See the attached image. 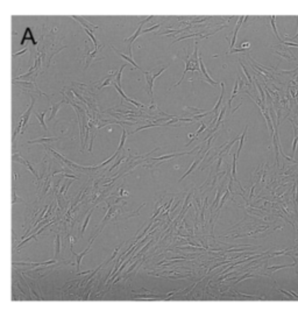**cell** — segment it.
<instances>
[{
    "instance_id": "6da1fadb",
    "label": "cell",
    "mask_w": 298,
    "mask_h": 311,
    "mask_svg": "<svg viewBox=\"0 0 298 311\" xmlns=\"http://www.w3.org/2000/svg\"><path fill=\"white\" fill-rule=\"evenodd\" d=\"M34 104H35V98L34 96H32V103H31V106L28 107V110L22 114L21 117L19 118V122L16 125V128L14 129V133H13V142L15 141V138L18 134L20 133H23L25 129L27 127V122H28V119L31 117V113L33 112V107H34Z\"/></svg>"
},
{
    "instance_id": "7a4b0ae2",
    "label": "cell",
    "mask_w": 298,
    "mask_h": 311,
    "mask_svg": "<svg viewBox=\"0 0 298 311\" xmlns=\"http://www.w3.org/2000/svg\"><path fill=\"white\" fill-rule=\"evenodd\" d=\"M169 66V65H168ZM168 66H162V69H161L159 72H156V74H151V71H143V74H145V77H146V82H147V85H146V91H147V93H148L150 98H151V100H154V97H153V85H154V81L159 77V76L162 75V72H164V70L168 68Z\"/></svg>"
},
{
    "instance_id": "3957f363",
    "label": "cell",
    "mask_w": 298,
    "mask_h": 311,
    "mask_svg": "<svg viewBox=\"0 0 298 311\" xmlns=\"http://www.w3.org/2000/svg\"><path fill=\"white\" fill-rule=\"evenodd\" d=\"M271 49H273L274 54L278 55V56H281L282 58H284V60H285V61H288V62L296 61V57H295V55L291 53V50H290V49L285 48L283 44L278 45L277 48H271Z\"/></svg>"
},
{
    "instance_id": "277c9868",
    "label": "cell",
    "mask_w": 298,
    "mask_h": 311,
    "mask_svg": "<svg viewBox=\"0 0 298 311\" xmlns=\"http://www.w3.org/2000/svg\"><path fill=\"white\" fill-rule=\"evenodd\" d=\"M118 210H119V206H117L115 204H114L113 206H111V207L108 209V211H107V213H106V216H105V218L103 219V223H101V225H100V227H99V228H98V231H97L96 236H98V234H99L100 232H101V228H104V227H105V225L107 224V222H108L110 219H112V217H113V216L117 213Z\"/></svg>"
},
{
    "instance_id": "5b68a950",
    "label": "cell",
    "mask_w": 298,
    "mask_h": 311,
    "mask_svg": "<svg viewBox=\"0 0 298 311\" xmlns=\"http://www.w3.org/2000/svg\"><path fill=\"white\" fill-rule=\"evenodd\" d=\"M95 238H96V236H93V239H91V240H90V242H89V246H87V248H86L85 251H84V252H82V253H79V254H78V253H76L72 248H70V251H71L72 255L76 257V263H77V265H76V267H77V268H76V269H77V270H79V268H80V262H82V259H83V257H85L86 254L90 252L91 244H92V241L95 240Z\"/></svg>"
},
{
    "instance_id": "8992f818",
    "label": "cell",
    "mask_w": 298,
    "mask_h": 311,
    "mask_svg": "<svg viewBox=\"0 0 298 311\" xmlns=\"http://www.w3.org/2000/svg\"><path fill=\"white\" fill-rule=\"evenodd\" d=\"M207 155H209V151H207V153H203V154H200V155H198V159H196V160L193 161V163L191 164V167L189 168V170H188V172H186L185 174H184V175H183V176H182L178 182H182V181H183V180H184L186 176H189V175H190V174H191V172H193L194 169H196V167H197V166H198V164H199V163H200V162H202L203 160L205 159V156H207Z\"/></svg>"
},
{
    "instance_id": "52a82bcc",
    "label": "cell",
    "mask_w": 298,
    "mask_h": 311,
    "mask_svg": "<svg viewBox=\"0 0 298 311\" xmlns=\"http://www.w3.org/2000/svg\"><path fill=\"white\" fill-rule=\"evenodd\" d=\"M13 161H15V162H19V163H21V164H23L26 168H28L29 170H31V172H32L33 175L35 176V177H37L39 178V176H37V172L34 170V168L32 167V164H31V162H28V161H26L25 159H22L21 156L19 155V154H13Z\"/></svg>"
},
{
    "instance_id": "ba28073f",
    "label": "cell",
    "mask_w": 298,
    "mask_h": 311,
    "mask_svg": "<svg viewBox=\"0 0 298 311\" xmlns=\"http://www.w3.org/2000/svg\"><path fill=\"white\" fill-rule=\"evenodd\" d=\"M142 26H143V25L140 22V25H139L138 29L135 31V33H134L130 37H128V39L125 40V42H128V50H129V56H130V57L133 56V54H132V44H133V42L136 40V37H138L139 35L142 33Z\"/></svg>"
},
{
    "instance_id": "9c48e42d",
    "label": "cell",
    "mask_w": 298,
    "mask_h": 311,
    "mask_svg": "<svg viewBox=\"0 0 298 311\" xmlns=\"http://www.w3.org/2000/svg\"><path fill=\"white\" fill-rule=\"evenodd\" d=\"M220 85H221V93H220V97H219V99H218L215 106H214V108H213V113H214V119L212 120L213 122H217V119H218V117H219V114H218V110H219L220 105H221V101H223V98H224V93H225V84H224V82H220Z\"/></svg>"
},
{
    "instance_id": "30bf717a",
    "label": "cell",
    "mask_w": 298,
    "mask_h": 311,
    "mask_svg": "<svg viewBox=\"0 0 298 311\" xmlns=\"http://www.w3.org/2000/svg\"><path fill=\"white\" fill-rule=\"evenodd\" d=\"M72 19H74V20H77V21H79L82 25H83V28H86V29H90L91 32H93V29H97L98 28V26H96V25H93V23H91V22H89L87 20H85L84 18H80V16H76V15H74V16H71Z\"/></svg>"
},
{
    "instance_id": "8fae6325",
    "label": "cell",
    "mask_w": 298,
    "mask_h": 311,
    "mask_svg": "<svg viewBox=\"0 0 298 311\" xmlns=\"http://www.w3.org/2000/svg\"><path fill=\"white\" fill-rule=\"evenodd\" d=\"M246 19V16H240L239 18V20L236 22V26H235V29L234 32H233V37H232V40H231V44H229V47H231V50L232 49H234V45H235V40H236V34L239 32V29H240V26L242 25V22L244 20Z\"/></svg>"
},
{
    "instance_id": "7c38bea8",
    "label": "cell",
    "mask_w": 298,
    "mask_h": 311,
    "mask_svg": "<svg viewBox=\"0 0 298 311\" xmlns=\"http://www.w3.org/2000/svg\"><path fill=\"white\" fill-rule=\"evenodd\" d=\"M64 101H65V99L61 100V101H60V103H57V104H51V107H50L51 114H50V117H49V120H50V121H51V120H54V118L56 117V114H57L58 110H60V107L62 106V104H63Z\"/></svg>"
},
{
    "instance_id": "4fadbf2b",
    "label": "cell",
    "mask_w": 298,
    "mask_h": 311,
    "mask_svg": "<svg viewBox=\"0 0 298 311\" xmlns=\"http://www.w3.org/2000/svg\"><path fill=\"white\" fill-rule=\"evenodd\" d=\"M112 49H113V50H114V51H115V53H117V54L119 55L120 57H122V58H124L125 61H127L128 63H130V64L133 65V66H134L135 69H140V68L138 66V64H136V63H135V62L133 61V58H132L130 56H127V55H125V54H122V53H120V51H119L118 49H115V48H114L113 45H112Z\"/></svg>"
},
{
    "instance_id": "5bb4252c",
    "label": "cell",
    "mask_w": 298,
    "mask_h": 311,
    "mask_svg": "<svg viewBox=\"0 0 298 311\" xmlns=\"http://www.w3.org/2000/svg\"><path fill=\"white\" fill-rule=\"evenodd\" d=\"M61 138H41V139L36 140H29L28 143H43V145H48V142H53V141H57Z\"/></svg>"
},
{
    "instance_id": "9a60e30c",
    "label": "cell",
    "mask_w": 298,
    "mask_h": 311,
    "mask_svg": "<svg viewBox=\"0 0 298 311\" xmlns=\"http://www.w3.org/2000/svg\"><path fill=\"white\" fill-rule=\"evenodd\" d=\"M47 111L48 110H45V111H43V112H34V114H35V117L39 119V121H40V124L42 125L43 129L45 131V132H48V127H47V125H45V121H44V116L47 114Z\"/></svg>"
},
{
    "instance_id": "2e32d148",
    "label": "cell",
    "mask_w": 298,
    "mask_h": 311,
    "mask_svg": "<svg viewBox=\"0 0 298 311\" xmlns=\"http://www.w3.org/2000/svg\"><path fill=\"white\" fill-rule=\"evenodd\" d=\"M61 236L60 234H56L55 236V254H54V259H57L58 255H60V252H61Z\"/></svg>"
},
{
    "instance_id": "e0dca14e",
    "label": "cell",
    "mask_w": 298,
    "mask_h": 311,
    "mask_svg": "<svg viewBox=\"0 0 298 311\" xmlns=\"http://www.w3.org/2000/svg\"><path fill=\"white\" fill-rule=\"evenodd\" d=\"M236 157H238V155L236 154H233V163H232V172H231V176L233 177V180H234L235 182L238 183V185L241 188V185H240V182L238 181V178H236V170H235V163H236Z\"/></svg>"
},
{
    "instance_id": "ac0fdd59",
    "label": "cell",
    "mask_w": 298,
    "mask_h": 311,
    "mask_svg": "<svg viewBox=\"0 0 298 311\" xmlns=\"http://www.w3.org/2000/svg\"><path fill=\"white\" fill-rule=\"evenodd\" d=\"M27 39H28V40H32L33 44H34V45H36V44H37V43L34 41V37H33V34H32L31 28H27V29H26V32H25V37L22 39V41L20 42V45H23V43H25V41H26Z\"/></svg>"
},
{
    "instance_id": "d6986e66",
    "label": "cell",
    "mask_w": 298,
    "mask_h": 311,
    "mask_svg": "<svg viewBox=\"0 0 298 311\" xmlns=\"http://www.w3.org/2000/svg\"><path fill=\"white\" fill-rule=\"evenodd\" d=\"M247 129H248V126H246V127H245V131H244V133H242V135L240 136V145H239V148H238V151H236V155H238V156H239L240 151H241V149H242V147H244V142H245V139H246Z\"/></svg>"
},
{
    "instance_id": "ffe728a7",
    "label": "cell",
    "mask_w": 298,
    "mask_h": 311,
    "mask_svg": "<svg viewBox=\"0 0 298 311\" xmlns=\"http://www.w3.org/2000/svg\"><path fill=\"white\" fill-rule=\"evenodd\" d=\"M126 139H127V132L126 129L122 128V135H121V140H120V145H119V148H118V151H121L124 146H125V142H126Z\"/></svg>"
},
{
    "instance_id": "44dd1931",
    "label": "cell",
    "mask_w": 298,
    "mask_h": 311,
    "mask_svg": "<svg viewBox=\"0 0 298 311\" xmlns=\"http://www.w3.org/2000/svg\"><path fill=\"white\" fill-rule=\"evenodd\" d=\"M221 193H223V185H220V186L218 188V192H217V197H215V199H214V202H213L211 210H212L213 207H218V202H219V199H220V197H221Z\"/></svg>"
},
{
    "instance_id": "7402d4cb",
    "label": "cell",
    "mask_w": 298,
    "mask_h": 311,
    "mask_svg": "<svg viewBox=\"0 0 298 311\" xmlns=\"http://www.w3.org/2000/svg\"><path fill=\"white\" fill-rule=\"evenodd\" d=\"M270 22H271V26H273V29H274V32H275L276 37L278 39V40H279V42H282V40H281L279 35H278V32H277V28H276V16L271 15V16H270Z\"/></svg>"
},
{
    "instance_id": "603a6c76",
    "label": "cell",
    "mask_w": 298,
    "mask_h": 311,
    "mask_svg": "<svg viewBox=\"0 0 298 311\" xmlns=\"http://www.w3.org/2000/svg\"><path fill=\"white\" fill-rule=\"evenodd\" d=\"M126 65H127V64L122 65V66L119 69V71H118L117 76H115V81H114V82H115V84H117V85H119L120 87H121V75H122V70H124V68H125Z\"/></svg>"
},
{
    "instance_id": "cb8c5ba5",
    "label": "cell",
    "mask_w": 298,
    "mask_h": 311,
    "mask_svg": "<svg viewBox=\"0 0 298 311\" xmlns=\"http://www.w3.org/2000/svg\"><path fill=\"white\" fill-rule=\"evenodd\" d=\"M92 212H93V210H91V211L87 213V216H86L85 220H84V223H83V226H82V228H80V236H83V233H84V231H85L86 226H87V224H89V220H90V218H91Z\"/></svg>"
},
{
    "instance_id": "d4e9b609",
    "label": "cell",
    "mask_w": 298,
    "mask_h": 311,
    "mask_svg": "<svg viewBox=\"0 0 298 311\" xmlns=\"http://www.w3.org/2000/svg\"><path fill=\"white\" fill-rule=\"evenodd\" d=\"M295 266V263H292V265H285V266H274V267H269V268H267L270 273H274V271H276V270H279V269L282 268H289V267H294Z\"/></svg>"
},
{
    "instance_id": "484cf974",
    "label": "cell",
    "mask_w": 298,
    "mask_h": 311,
    "mask_svg": "<svg viewBox=\"0 0 298 311\" xmlns=\"http://www.w3.org/2000/svg\"><path fill=\"white\" fill-rule=\"evenodd\" d=\"M239 62H240L241 68H242V70H244V72H245L246 77H247V79H248V84H252L253 82H252V77H250V75H249V72L247 71V69H246V66L244 65V63H242V61H241V60H239Z\"/></svg>"
},
{
    "instance_id": "4316f807",
    "label": "cell",
    "mask_w": 298,
    "mask_h": 311,
    "mask_svg": "<svg viewBox=\"0 0 298 311\" xmlns=\"http://www.w3.org/2000/svg\"><path fill=\"white\" fill-rule=\"evenodd\" d=\"M256 86H257V89H259V91H260V95H261V103L264 105L266 104V97H264V92H263V90H262V87L260 85V83L256 81Z\"/></svg>"
},
{
    "instance_id": "83f0119b",
    "label": "cell",
    "mask_w": 298,
    "mask_h": 311,
    "mask_svg": "<svg viewBox=\"0 0 298 311\" xmlns=\"http://www.w3.org/2000/svg\"><path fill=\"white\" fill-rule=\"evenodd\" d=\"M12 192H13V198H12V204H16V202L19 201V202H22L21 198H18V196H16V192H15V183H14V185H13V189H12Z\"/></svg>"
},
{
    "instance_id": "f1b7e54d",
    "label": "cell",
    "mask_w": 298,
    "mask_h": 311,
    "mask_svg": "<svg viewBox=\"0 0 298 311\" xmlns=\"http://www.w3.org/2000/svg\"><path fill=\"white\" fill-rule=\"evenodd\" d=\"M297 143H298V135H297V136H295V139H294V142H292V149H291V157H294V156H295V154H296V149H297Z\"/></svg>"
},
{
    "instance_id": "f546056e",
    "label": "cell",
    "mask_w": 298,
    "mask_h": 311,
    "mask_svg": "<svg viewBox=\"0 0 298 311\" xmlns=\"http://www.w3.org/2000/svg\"><path fill=\"white\" fill-rule=\"evenodd\" d=\"M206 128H207V126L205 125V122H203V121H202V122H200V127H199V129L197 131V133L194 134V139H197V138L199 136V134H200L202 132H204V131H205Z\"/></svg>"
},
{
    "instance_id": "4dcf8cb0",
    "label": "cell",
    "mask_w": 298,
    "mask_h": 311,
    "mask_svg": "<svg viewBox=\"0 0 298 311\" xmlns=\"http://www.w3.org/2000/svg\"><path fill=\"white\" fill-rule=\"evenodd\" d=\"M112 83H113L112 78H111V77H107L106 79H105V82H104V83H103L101 85L98 86V89L100 90V89H103V87H105V86H107V85H112Z\"/></svg>"
},
{
    "instance_id": "1f68e13d",
    "label": "cell",
    "mask_w": 298,
    "mask_h": 311,
    "mask_svg": "<svg viewBox=\"0 0 298 311\" xmlns=\"http://www.w3.org/2000/svg\"><path fill=\"white\" fill-rule=\"evenodd\" d=\"M163 25V22H161V23H159V25H154L153 27H149V28H146V29H143L142 31V33H148V32H153L154 29H156V28H159V27H161Z\"/></svg>"
},
{
    "instance_id": "d6a6232c",
    "label": "cell",
    "mask_w": 298,
    "mask_h": 311,
    "mask_svg": "<svg viewBox=\"0 0 298 311\" xmlns=\"http://www.w3.org/2000/svg\"><path fill=\"white\" fill-rule=\"evenodd\" d=\"M124 160H126V156H121V157H120V159H119V160H118V161L115 162V163H114V164H113V166H112L111 168H110V172H112V170H113L114 168H117L118 166H119V164H120L121 162L124 161Z\"/></svg>"
},
{
    "instance_id": "836d02e7",
    "label": "cell",
    "mask_w": 298,
    "mask_h": 311,
    "mask_svg": "<svg viewBox=\"0 0 298 311\" xmlns=\"http://www.w3.org/2000/svg\"><path fill=\"white\" fill-rule=\"evenodd\" d=\"M281 44H284V45H288V47H297L298 48V43H295L292 42V41H290V42H285V41H282Z\"/></svg>"
},
{
    "instance_id": "e575fe53",
    "label": "cell",
    "mask_w": 298,
    "mask_h": 311,
    "mask_svg": "<svg viewBox=\"0 0 298 311\" xmlns=\"http://www.w3.org/2000/svg\"><path fill=\"white\" fill-rule=\"evenodd\" d=\"M290 92H291V96L294 98H296V96L298 95V87H291L290 89Z\"/></svg>"
},
{
    "instance_id": "d590c367",
    "label": "cell",
    "mask_w": 298,
    "mask_h": 311,
    "mask_svg": "<svg viewBox=\"0 0 298 311\" xmlns=\"http://www.w3.org/2000/svg\"><path fill=\"white\" fill-rule=\"evenodd\" d=\"M249 47H250V43H249V42H244V43H241V47H240V48H241V49H244V50H247Z\"/></svg>"
},
{
    "instance_id": "8d00e7d4",
    "label": "cell",
    "mask_w": 298,
    "mask_h": 311,
    "mask_svg": "<svg viewBox=\"0 0 298 311\" xmlns=\"http://www.w3.org/2000/svg\"><path fill=\"white\" fill-rule=\"evenodd\" d=\"M295 203L297 205L298 203V181L296 182V195H295Z\"/></svg>"
},
{
    "instance_id": "74e56055",
    "label": "cell",
    "mask_w": 298,
    "mask_h": 311,
    "mask_svg": "<svg viewBox=\"0 0 298 311\" xmlns=\"http://www.w3.org/2000/svg\"><path fill=\"white\" fill-rule=\"evenodd\" d=\"M27 50H28V49H26V48H25V49H23V50H21V51H19V53H15V54H13V57H16V56H20V55L25 54V53H26Z\"/></svg>"
},
{
    "instance_id": "f35d334b",
    "label": "cell",
    "mask_w": 298,
    "mask_h": 311,
    "mask_svg": "<svg viewBox=\"0 0 298 311\" xmlns=\"http://www.w3.org/2000/svg\"><path fill=\"white\" fill-rule=\"evenodd\" d=\"M297 37H298V31H297V34H296V35H294V37H291L290 40H292V41H294V39H297Z\"/></svg>"
},
{
    "instance_id": "ab89813d",
    "label": "cell",
    "mask_w": 298,
    "mask_h": 311,
    "mask_svg": "<svg viewBox=\"0 0 298 311\" xmlns=\"http://www.w3.org/2000/svg\"><path fill=\"white\" fill-rule=\"evenodd\" d=\"M296 249H298V245L296 247H294V251H296Z\"/></svg>"
}]
</instances>
